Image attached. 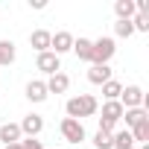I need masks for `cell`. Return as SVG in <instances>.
Masks as SVG:
<instances>
[{
    "label": "cell",
    "instance_id": "cell-26",
    "mask_svg": "<svg viewBox=\"0 0 149 149\" xmlns=\"http://www.w3.org/2000/svg\"><path fill=\"white\" fill-rule=\"evenodd\" d=\"M6 149H21V140H18V143H9Z\"/></svg>",
    "mask_w": 149,
    "mask_h": 149
},
{
    "label": "cell",
    "instance_id": "cell-3",
    "mask_svg": "<svg viewBox=\"0 0 149 149\" xmlns=\"http://www.w3.org/2000/svg\"><path fill=\"white\" fill-rule=\"evenodd\" d=\"M123 120V105L114 102H102V117H100V132H114V126Z\"/></svg>",
    "mask_w": 149,
    "mask_h": 149
},
{
    "label": "cell",
    "instance_id": "cell-5",
    "mask_svg": "<svg viewBox=\"0 0 149 149\" xmlns=\"http://www.w3.org/2000/svg\"><path fill=\"white\" fill-rule=\"evenodd\" d=\"M58 132H61V137H64L67 143H82V140L88 137V134H85V126H82L79 120H70V117H64V120H61Z\"/></svg>",
    "mask_w": 149,
    "mask_h": 149
},
{
    "label": "cell",
    "instance_id": "cell-19",
    "mask_svg": "<svg viewBox=\"0 0 149 149\" xmlns=\"http://www.w3.org/2000/svg\"><path fill=\"white\" fill-rule=\"evenodd\" d=\"M114 132H100L97 129V134H94V146L97 149H114V137H111Z\"/></svg>",
    "mask_w": 149,
    "mask_h": 149
},
{
    "label": "cell",
    "instance_id": "cell-13",
    "mask_svg": "<svg viewBox=\"0 0 149 149\" xmlns=\"http://www.w3.org/2000/svg\"><path fill=\"white\" fill-rule=\"evenodd\" d=\"M50 94H47V85L41 82V79H32L29 85H26V100L29 102H44Z\"/></svg>",
    "mask_w": 149,
    "mask_h": 149
},
{
    "label": "cell",
    "instance_id": "cell-2",
    "mask_svg": "<svg viewBox=\"0 0 149 149\" xmlns=\"http://www.w3.org/2000/svg\"><path fill=\"white\" fill-rule=\"evenodd\" d=\"M114 53H117V47H114V38L102 35V38H97V41L91 44V64H108Z\"/></svg>",
    "mask_w": 149,
    "mask_h": 149
},
{
    "label": "cell",
    "instance_id": "cell-10",
    "mask_svg": "<svg viewBox=\"0 0 149 149\" xmlns=\"http://www.w3.org/2000/svg\"><path fill=\"white\" fill-rule=\"evenodd\" d=\"M44 85H47V94H64V91L70 88V79H67V73L58 70V73H53Z\"/></svg>",
    "mask_w": 149,
    "mask_h": 149
},
{
    "label": "cell",
    "instance_id": "cell-24",
    "mask_svg": "<svg viewBox=\"0 0 149 149\" xmlns=\"http://www.w3.org/2000/svg\"><path fill=\"white\" fill-rule=\"evenodd\" d=\"M21 149H44V146H41V140H35V137H26V140H21Z\"/></svg>",
    "mask_w": 149,
    "mask_h": 149
},
{
    "label": "cell",
    "instance_id": "cell-16",
    "mask_svg": "<svg viewBox=\"0 0 149 149\" xmlns=\"http://www.w3.org/2000/svg\"><path fill=\"white\" fill-rule=\"evenodd\" d=\"M120 94H123V82H117V79H108V82L102 85V97H105V102H114V100H120Z\"/></svg>",
    "mask_w": 149,
    "mask_h": 149
},
{
    "label": "cell",
    "instance_id": "cell-4",
    "mask_svg": "<svg viewBox=\"0 0 149 149\" xmlns=\"http://www.w3.org/2000/svg\"><path fill=\"white\" fill-rule=\"evenodd\" d=\"M117 102L123 105V111H126V108H143V105H146V94H143L140 85H126Z\"/></svg>",
    "mask_w": 149,
    "mask_h": 149
},
{
    "label": "cell",
    "instance_id": "cell-17",
    "mask_svg": "<svg viewBox=\"0 0 149 149\" xmlns=\"http://www.w3.org/2000/svg\"><path fill=\"white\" fill-rule=\"evenodd\" d=\"M91 38H73V53H76L82 61H91Z\"/></svg>",
    "mask_w": 149,
    "mask_h": 149
},
{
    "label": "cell",
    "instance_id": "cell-6",
    "mask_svg": "<svg viewBox=\"0 0 149 149\" xmlns=\"http://www.w3.org/2000/svg\"><path fill=\"white\" fill-rule=\"evenodd\" d=\"M35 67L41 70V73H47V76H53V73H58L61 70V58L56 56V53H38V58H35Z\"/></svg>",
    "mask_w": 149,
    "mask_h": 149
},
{
    "label": "cell",
    "instance_id": "cell-25",
    "mask_svg": "<svg viewBox=\"0 0 149 149\" xmlns=\"http://www.w3.org/2000/svg\"><path fill=\"white\" fill-rule=\"evenodd\" d=\"M29 6H32V9H44L47 3H44V0H29Z\"/></svg>",
    "mask_w": 149,
    "mask_h": 149
},
{
    "label": "cell",
    "instance_id": "cell-12",
    "mask_svg": "<svg viewBox=\"0 0 149 149\" xmlns=\"http://www.w3.org/2000/svg\"><path fill=\"white\" fill-rule=\"evenodd\" d=\"M50 38H53V32H47V29H35V32L29 35V44H32L35 53H47V50H50Z\"/></svg>",
    "mask_w": 149,
    "mask_h": 149
},
{
    "label": "cell",
    "instance_id": "cell-20",
    "mask_svg": "<svg viewBox=\"0 0 149 149\" xmlns=\"http://www.w3.org/2000/svg\"><path fill=\"white\" fill-rule=\"evenodd\" d=\"M15 61V44L12 41H0V67Z\"/></svg>",
    "mask_w": 149,
    "mask_h": 149
},
{
    "label": "cell",
    "instance_id": "cell-15",
    "mask_svg": "<svg viewBox=\"0 0 149 149\" xmlns=\"http://www.w3.org/2000/svg\"><path fill=\"white\" fill-rule=\"evenodd\" d=\"M114 12H117V21H132L137 12H134V0H117L114 3Z\"/></svg>",
    "mask_w": 149,
    "mask_h": 149
},
{
    "label": "cell",
    "instance_id": "cell-18",
    "mask_svg": "<svg viewBox=\"0 0 149 149\" xmlns=\"http://www.w3.org/2000/svg\"><path fill=\"white\" fill-rule=\"evenodd\" d=\"M114 149H134V140H132V132L123 129V132H114Z\"/></svg>",
    "mask_w": 149,
    "mask_h": 149
},
{
    "label": "cell",
    "instance_id": "cell-22",
    "mask_svg": "<svg viewBox=\"0 0 149 149\" xmlns=\"http://www.w3.org/2000/svg\"><path fill=\"white\" fill-rule=\"evenodd\" d=\"M132 32H134L132 21H117V24H114V35H117V38H129Z\"/></svg>",
    "mask_w": 149,
    "mask_h": 149
},
{
    "label": "cell",
    "instance_id": "cell-14",
    "mask_svg": "<svg viewBox=\"0 0 149 149\" xmlns=\"http://www.w3.org/2000/svg\"><path fill=\"white\" fill-rule=\"evenodd\" d=\"M24 134H21V126L18 123H3L0 126V140H3V146H9V143H18Z\"/></svg>",
    "mask_w": 149,
    "mask_h": 149
},
{
    "label": "cell",
    "instance_id": "cell-27",
    "mask_svg": "<svg viewBox=\"0 0 149 149\" xmlns=\"http://www.w3.org/2000/svg\"><path fill=\"white\" fill-rule=\"evenodd\" d=\"M140 149H149V143H143V146H140Z\"/></svg>",
    "mask_w": 149,
    "mask_h": 149
},
{
    "label": "cell",
    "instance_id": "cell-11",
    "mask_svg": "<svg viewBox=\"0 0 149 149\" xmlns=\"http://www.w3.org/2000/svg\"><path fill=\"white\" fill-rule=\"evenodd\" d=\"M123 120H126V129L132 132L134 126H140V123L149 120V111H146V108H126V111H123Z\"/></svg>",
    "mask_w": 149,
    "mask_h": 149
},
{
    "label": "cell",
    "instance_id": "cell-9",
    "mask_svg": "<svg viewBox=\"0 0 149 149\" xmlns=\"http://www.w3.org/2000/svg\"><path fill=\"white\" fill-rule=\"evenodd\" d=\"M111 73H114V70H111L108 64H91V70H88V82H91V85H105L108 79H114Z\"/></svg>",
    "mask_w": 149,
    "mask_h": 149
},
{
    "label": "cell",
    "instance_id": "cell-23",
    "mask_svg": "<svg viewBox=\"0 0 149 149\" xmlns=\"http://www.w3.org/2000/svg\"><path fill=\"white\" fill-rule=\"evenodd\" d=\"M132 26H134V32H149V15H134Z\"/></svg>",
    "mask_w": 149,
    "mask_h": 149
},
{
    "label": "cell",
    "instance_id": "cell-7",
    "mask_svg": "<svg viewBox=\"0 0 149 149\" xmlns=\"http://www.w3.org/2000/svg\"><path fill=\"white\" fill-rule=\"evenodd\" d=\"M18 126H21V134H26V137H38V134L44 132V117H41V114H26Z\"/></svg>",
    "mask_w": 149,
    "mask_h": 149
},
{
    "label": "cell",
    "instance_id": "cell-21",
    "mask_svg": "<svg viewBox=\"0 0 149 149\" xmlns=\"http://www.w3.org/2000/svg\"><path fill=\"white\" fill-rule=\"evenodd\" d=\"M132 140H134V143H149V120L132 129Z\"/></svg>",
    "mask_w": 149,
    "mask_h": 149
},
{
    "label": "cell",
    "instance_id": "cell-8",
    "mask_svg": "<svg viewBox=\"0 0 149 149\" xmlns=\"http://www.w3.org/2000/svg\"><path fill=\"white\" fill-rule=\"evenodd\" d=\"M67 50H73V35L70 32H56L50 38V53H56L61 58V53H67Z\"/></svg>",
    "mask_w": 149,
    "mask_h": 149
},
{
    "label": "cell",
    "instance_id": "cell-1",
    "mask_svg": "<svg viewBox=\"0 0 149 149\" xmlns=\"http://www.w3.org/2000/svg\"><path fill=\"white\" fill-rule=\"evenodd\" d=\"M64 111H67L70 120H79V123H82V117H94V114L100 111V102H97V97H91V94H79V97H70V100H67Z\"/></svg>",
    "mask_w": 149,
    "mask_h": 149
}]
</instances>
